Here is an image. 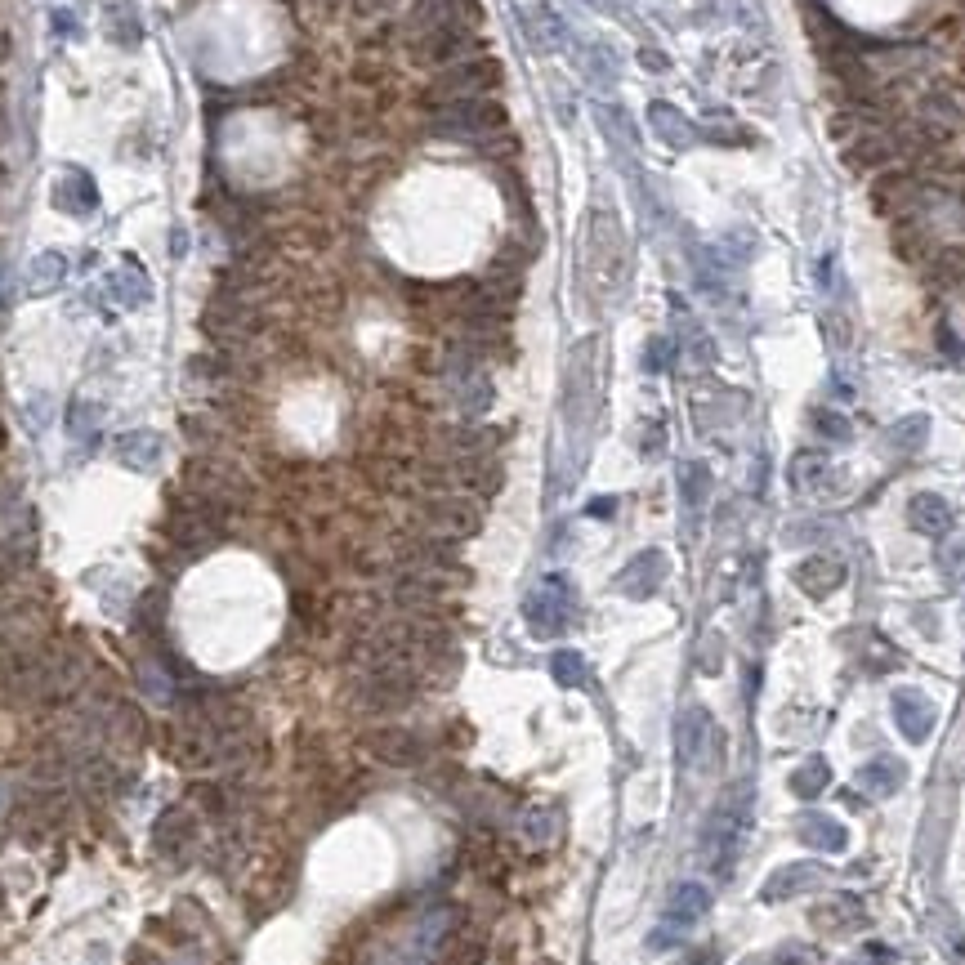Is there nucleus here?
<instances>
[{
	"mask_svg": "<svg viewBox=\"0 0 965 965\" xmlns=\"http://www.w3.org/2000/svg\"><path fill=\"white\" fill-rule=\"evenodd\" d=\"M492 85H501V63L479 54V59H461L452 63L447 72H438L425 90V108H452V103H465V99H483Z\"/></svg>",
	"mask_w": 965,
	"mask_h": 965,
	"instance_id": "1",
	"label": "nucleus"
},
{
	"mask_svg": "<svg viewBox=\"0 0 965 965\" xmlns=\"http://www.w3.org/2000/svg\"><path fill=\"white\" fill-rule=\"evenodd\" d=\"M505 121H510L505 103H496L483 94V99H465V103H452V108H438L434 117H429V135L479 143L487 135H496V130H505Z\"/></svg>",
	"mask_w": 965,
	"mask_h": 965,
	"instance_id": "2",
	"label": "nucleus"
},
{
	"mask_svg": "<svg viewBox=\"0 0 965 965\" xmlns=\"http://www.w3.org/2000/svg\"><path fill=\"white\" fill-rule=\"evenodd\" d=\"M474 50H479V36L470 32V23L434 27V32L412 36V59L420 68H452V63L470 59Z\"/></svg>",
	"mask_w": 965,
	"mask_h": 965,
	"instance_id": "3",
	"label": "nucleus"
},
{
	"mask_svg": "<svg viewBox=\"0 0 965 965\" xmlns=\"http://www.w3.org/2000/svg\"><path fill=\"white\" fill-rule=\"evenodd\" d=\"M420 528H425V537L443 541L470 537V532H479V505H470L465 496H429L420 505Z\"/></svg>",
	"mask_w": 965,
	"mask_h": 965,
	"instance_id": "4",
	"label": "nucleus"
},
{
	"mask_svg": "<svg viewBox=\"0 0 965 965\" xmlns=\"http://www.w3.org/2000/svg\"><path fill=\"white\" fill-rule=\"evenodd\" d=\"M452 23H479V0H416L407 9V36L452 27Z\"/></svg>",
	"mask_w": 965,
	"mask_h": 965,
	"instance_id": "5",
	"label": "nucleus"
},
{
	"mask_svg": "<svg viewBox=\"0 0 965 965\" xmlns=\"http://www.w3.org/2000/svg\"><path fill=\"white\" fill-rule=\"evenodd\" d=\"M367 747L376 751L380 760H389V764H416V760H425V742H420L416 733L398 729V724H385V729L367 733Z\"/></svg>",
	"mask_w": 965,
	"mask_h": 965,
	"instance_id": "6",
	"label": "nucleus"
},
{
	"mask_svg": "<svg viewBox=\"0 0 965 965\" xmlns=\"http://www.w3.org/2000/svg\"><path fill=\"white\" fill-rule=\"evenodd\" d=\"M152 840H157V854L184 858L188 849H193V840H197V823L184 814V809H170V814H161V823H157V831H152Z\"/></svg>",
	"mask_w": 965,
	"mask_h": 965,
	"instance_id": "7",
	"label": "nucleus"
},
{
	"mask_svg": "<svg viewBox=\"0 0 965 965\" xmlns=\"http://www.w3.org/2000/svg\"><path fill=\"white\" fill-rule=\"evenodd\" d=\"M54 202H59V210H68V215H90L94 202H99V193H94L90 175L72 166L68 175L59 179V188H54Z\"/></svg>",
	"mask_w": 965,
	"mask_h": 965,
	"instance_id": "8",
	"label": "nucleus"
},
{
	"mask_svg": "<svg viewBox=\"0 0 965 965\" xmlns=\"http://www.w3.org/2000/svg\"><path fill=\"white\" fill-rule=\"evenodd\" d=\"M894 715H898V729H903L907 738L925 742V733H930V724H934V706L925 702L921 693H898L894 697Z\"/></svg>",
	"mask_w": 965,
	"mask_h": 965,
	"instance_id": "9",
	"label": "nucleus"
},
{
	"mask_svg": "<svg viewBox=\"0 0 965 965\" xmlns=\"http://www.w3.org/2000/svg\"><path fill=\"white\" fill-rule=\"evenodd\" d=\"M858 921H863V903L854 894H836L823 907H814V925H823V930H849Z\"/></svg>",
	"mask_w": 965,
	"mask_h": 965,
	"instance_id": "10",
	"label": "nucleus"
},
{
	"mask_svg": "<svg viewBox=\"0 0 965 965\" xmlns=\"http://www.w3.org/2000/svg\"><path fill=\"white\" fill-rule=\"evenodd\" d=\"M823 881V867H814V863H796V867H782L778 876H773L769 885H764V898L769 903H778L782 894H800V890H809V885H818Z\"/></svg>",
	"mask_w": 965,
	"mask_h": 965,
	"instance_id": "11",
	"label": "nucleus"
},
{
	"mask_svg": "<svg viewBox=\"0 0 965 965\" xmlns=\"http://www.w3.org/2000/svg\"><path fill=\"white\" fill-rule=\"evenodd\" d=\"M117 456L126 465H135V470H152L157 465V456H161V438L152 434V429H139V434H126L117 443Z\"/></svg>",
	"mask_w": 965,
	"mask_h": 965,
	"instance_id": "12",
	"label": "nucleus"
},
{
	"mask_svg": "<svg viewBox=\"0 0 965 965\" xmlns=\"http://www.w3.org/2000/svg\"><path fill=\"white\" fill-rule=\"evenodd\" d=\"M858 787H867L872 796H890L903 787V764L898 760H872L867 769H858Z\"/></svg>",
	"mask_w": 965,
	"mask_h": 965,
	"instance_id": "13",
	"label": "nucleus"
},
{
	"mask_svg": "<svg viewBox=\"0 0 965 965\" xmlns=\"http://www.w3.org/2000/svg\"><path fill=\"white\" fill-rule=\"evenodd\" d=\"M912 528H921V532L952 528V510L939 501V496H916L912 501Z\"/></svg>",
	"mask_w": 965,
	"mask_h": 965,
	"instance_id": "14",
	"label": "nucleus"
},
{
	"mask_svg": "<svg viewBox=\"0 0 965 965\" xmlns=\"http://www.w3.org/2000/svg\"><path fill=\"white\" fill-rule=\"evenodd\" d=\"M800 840L827 845V849H845V831H840L836 823H827V818H805V823H800Z\"/></svg>",
	"mask_w": 965,
	"mask_h": 965,
	"instance_id": "15",
	"label": "nucleus"
},
{
	"mask_svg": "<svg viewBox=\"0 0 965 965\" xmlns=\"http://www.w3.org/2000/svg\"><path fill=\"white\" fill-rule=\"evenodd\" d=\"M702 912H706V890H702V885H684V890H675V898H671V916H675V921H697Z\"/></svg>",
	"mask_w": 965,
	"mask_h": 965,
	"instance_id": "16",
	"label": "nucleus"
},
{
	"mask_svg": "<svg viewBox=\"0 0 965 965\" xmlns=\"http://www.w3.org/2000/svg\"><path fill=\"white\" fill-rule=\"evenodd\" d=\"M827 782H831V769H827V764H823V760H809L805 769H800L796 778H791V787H796V796H818V791H823Z\"/></svg>",
	"mask_w": 965,
	"mask_h": 965,
	"instance_id": "17",
	"label": "nucleus"
},
{
	"mask_svg": "<svg viewBox=\"0 0 965 965\" xmlns=\"http://www.w3.org/2000/svg\"><path fill=\"white\" fill-rule=\"evenodd\" d=\"M68 273V264H63V255H41V260L32 264V291H50V286H59V277Z\"/></svg>",
	"mask_w": 965,
	"mask_h": 965,
	"instance_id": "18",
	"label": "nucleus"
},
{
	"mask_svg": "<svg viewBox=\"0 0 965 965\" xmlns=\"http://www.w3.org/2000/svg\"><path fill=\"white\" fill-rule=\"evenodd\" d=\"M474 148L483 152V157H492V161H510V157H519V139L510 135V130H496V135H487V139H479Z\"/></svg>",
	"mask_w": 965,
	"mask_h": 965,
	"instance_id": "19",
	"label": "nucleus"
},
{
	"mask_svg": "<svg viewBox=\"0 0 965 965\" xmlns=\"http://www.w3.org/2000/svg\"><path fill=\"white\" fill-rule=\"evenodd\" d=\"M554 675H559L563 684H577V680H581V657L559 653V657H554Z\"/></svg>",
	"mask_w": 965,
	"mask_h": 965,
	"instance_id": "20",
	"label": "nucleus"
},
{
	"mask_svg": "<svg viewBox=\"0 0 965 965\" xmlns=\"http://www.w3.org/2000/svg\"><path fill=\"white\" fill-rule=\"evenodd\" d=\"M689 965H720V952H711V948H706V952H697V957H693Z\"/></svg>",
	"mask_w": 965,
	"mask_h": 965,
	"instance_id": "21",
	"label": "nucleus"
},
{
	"mask_svg": "<svg viewBox=\"0 0 965 965\" xmlns=\"http://www.w3.org/2000/svg\"><path fill=\"white\" fill-rule=\"evenodd\" d=\"M376 5H389V0H358V9H376Z\"/></svg>",
	"mask_w": 965,
	"mask_h": 965,
	"instance_id": "22",
	"label": "nucleus"
},
{
	"mask_svg": "<svg viewBox=\"0 0 965 965\" xmlns=\"http://www.w3.org/2000/svg\"><path fill=\"white\" fill-rule=\"evenodd\" d=\"M5 50H9V45H5V36H0V59H5Z\"/></svg>",
	"mask_w": 965,
	"mask_h": 965,
	"instance_id": "23",
	"label": "nucleus"
}]
</instances>
